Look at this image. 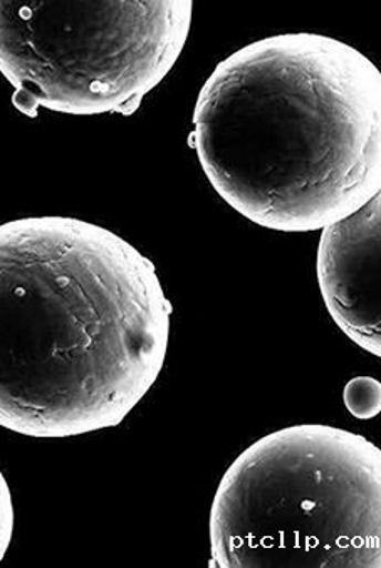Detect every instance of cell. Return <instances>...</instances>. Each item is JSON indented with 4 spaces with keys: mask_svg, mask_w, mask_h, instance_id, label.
Masks as SVG:
<instances>
[{
    "mask_svg": "<svg viewBox=\"0 0 381 568\" xmlns=\"http://www.w3.org/2000/svg\"><path fill=\"white\" fill-rule=\"evenodd\" d=\"M155 264L76 217L0 225V427L73 437L119 426L167 358Z\"/></svg>",
    "mask_w": 381,
    "mask_h": 568,
    "instance_id": "1",
    "label": "cell"
},
{
    "mask_svg": "<svg viewBox=\"0 0 381 568\" xmlns=\"http://www.w3.org/2000/svg\"><path fill=\"white\" fill-rule=\"evenodd\" d=\"M190 143L243 217L281 233L322 231L380 194V70L328 36L250 42L202 87Z\"/></svg>",
    "mask_w": 381,
    "mask_h": 568,
    "instance_id": "2",
    "label": "cell"
},
{
    "mask_svg": "<svg viewBox=\"0 0 381 568\" xmlns=\"http://www.w3.org/2000/svg\"><path fill=\"white\" fill-rule=\"evenodd\" d=\"M212 565L381 567V450L360 434L301 424L247 447L210 511Z\"/></svg>",
    "mask_w": 381,
    "mask_h": 568,
    "instance_id": "3",
    "label": "cell"
},
{
    "mask_svg": "<svg viewBox=\"0 0 381 568\" xmlns=\"http://www.w3.org/2000/svg\"><path fill=\"white\" fill-rule=\"evenodd\" d=\"M190 0L0 2V73L19 111L132 115L177 63Z\"/></svg>",
    "mask_w": 381,
    "mask_h": 568,
    "instance_id": "4",
    "label": "cell"
},
{
    "mask_svg": "<svg viewBox=\"0 0 381 568\" xmlns=\"http://www.w3.org/2000/svg\"><path fill=\"white\" fill-rule=\"evenodd\" d=\"M316 270L331 318L358 347L380 357V194L322 230Z\"/></svg>",
    "mask_w": 381,
    "mask_h": 568,
    "instance_id": "5",
    "label": "cell"
},
{
    "mask_svg": "<svg viewBox=\"0 0 381 568\" xmlns=\"http://www.w3.org/2000/svg\"><path fill=\"white\" fill-rule=\"evenodd\" d=\"M344 403L358 419H371L380 413V384L370 377H358L344 388Z\"/></svg>",
    "mask_w": 381,
    "mask_h": 568,
    "instance_id": "6",
    "label": "cell"
},
{
    "mask_svg": "<svg viewBox=\"0 0 381 568\" xmlns=\"http://www.w3.org/2000/svg\"><path fill=\"white\" fill-rule=\"evenodd\" d=\"M14 534V503L12 493L0 471V561L4 560Z\"/></svg>",
    "mask_w": 381,
    "mask_h": 568,
    "instance_id": "7",
    "label": "cell"
}]
</instances>
